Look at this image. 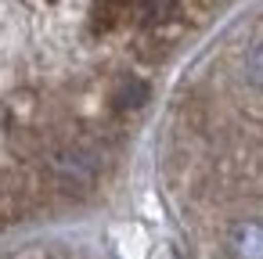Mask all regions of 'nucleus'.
<instances>
[{
	"mask_svg": "<svg viewBox=\"0 0 263 259\" xmlns=\"http://www.w3.org/2000/svg\"><path fill=\"white\" fill-rule=\"evenodd\" d=\"M231 252H234V259H263V223H256V220L234 223Z\"/></svg>",
	"mask_w": 263,
	"mask_h": 259,
	"instance_id": "nucleus-1",
	"label": "nucleus"
},
{
	"mask_svg": "<svg viewBox=\"0 0 263 259\" xmlns=\"http://www.w3.org/2000/svg\"><path fill=\"white\" fill-rule=\"evenodd\" d=\"M249 76L256 83H263V40H256L252 51H249Z\"/></svg>",
	"mask_w": 263,
	"mask_h": 259,
	"instance_id": "nucleus-2",
	"label": "nucleus"
}]
</instances>
